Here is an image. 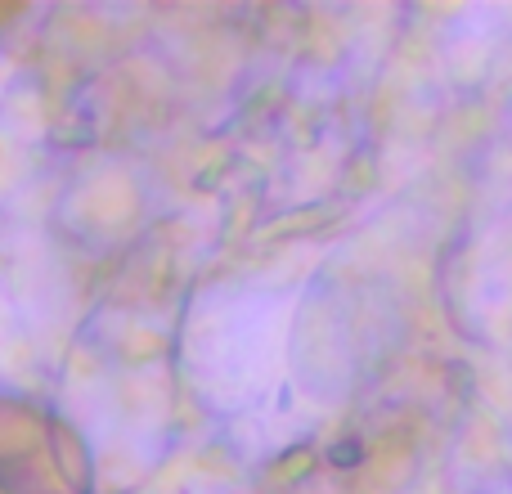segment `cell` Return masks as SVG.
Returning <instances> with one entry per match:
<instances>
[{"label": "cell", "mask_w": 512, "mask_h": 494, "mask_svg": "<svg viewBox=\"0 0 512 494\" xmlns=\"http://www.w3.org/2000/svg\"><path fill=\"white\" fill-rule=\"evenodd\" d=\"M90 463L77 432L32 400L0 396V494H86Z\"/></svg>", "instance_id": "1"}]
</instances>
